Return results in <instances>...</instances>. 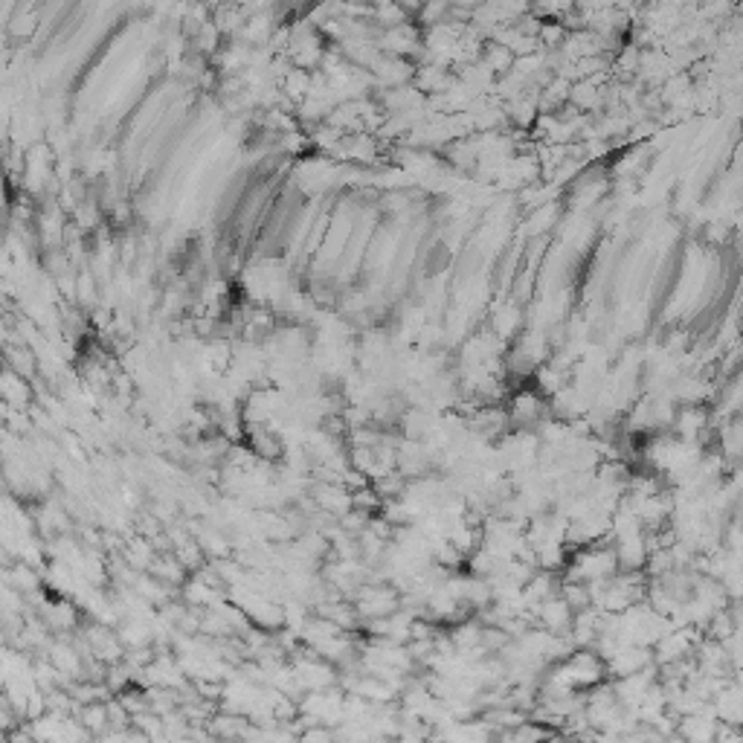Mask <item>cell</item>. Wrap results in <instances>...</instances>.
<instances>
[{
  "mask_svg": "<svg viewBox=\"0 0 743 743\" xmlns=\"http://www.w3.org/2000/svg\"><path fill=\"white\" fill-rule=\"evenodd\" d=\"M82 717H85V726H87V729H102L111 714H108V706L96 702V706H87V709H85Z\"/></svg>",
  "mask_w": 743,
  "mask_h": 743,
  "instance_id": "cell-1",
  "label": "cell"
}]
</instances>
